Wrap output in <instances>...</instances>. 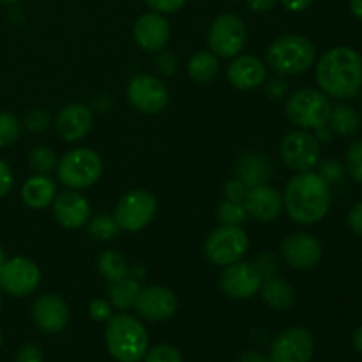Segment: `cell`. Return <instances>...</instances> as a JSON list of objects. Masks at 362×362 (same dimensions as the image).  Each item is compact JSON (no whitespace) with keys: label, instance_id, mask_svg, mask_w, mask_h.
Returning <instances> with one entry per match:
<instances>
[{"label":"cell","instance_id":"55","mask_svg":"<svg viewBox=\"0 0 362 362\" xmlns=\"http://www.w3.org/2000/svg\"><path fill=\"white\" fill-rule=\"evenodd\" d=\"M2 4H7V6H13V4H18L21 2V0H0Z\"/></svg>","mask_w":362,"mask_h":362},{"label":"cell","instance_id":"23","mask_svg":"<svg viewBox=\"0 0 362 362\" xmlns=\"http://www.w3.org/2000/svg\"><path fill=\"white\" fill-rule=\"evenodd\" d=\"M237 179L243 180L247 187H257L267 184L272 175V163L262 152H246L237 161Z\"/></svg>","mask_w":362,"mask_h":362},{"label":"cell","instance_id":"45","mask_svg":"<svg viewBox=\"0 0 362 362\" xmlns=\"http://www.w3.org/2000/svg\"><path fill=\"white\" fill-rule=\"evenodd\" d=\"M16 362H42V352L34 343H27L16 354Z\"/></svg>","mask_w":362,"mask_h":362},{"label":"cell","instance_id":"13","mask_svg":"<svg viewBox=\"0 0 362 362\" xmlns=\"http://www.w3.org/2000/svg\"><path fill=\"white\" fill-rule=\"evenodd\" d=\"M262 283L264 279L251 262L239 260L232 265H226L219 276V286L223 293L235 300H246L257 296Z\"/></svg>","mask_w":362,"mask_h":362},{"label":"cell","instance_id":"36","mask_svg":"<svg viewBox=\"0 0 362 362\" xmlns=\"http://www.w3.org/2000/svg\"><path fill=\"white\" fill-rule=\"evenodd\" d=\"M318 165H320L318 175H320L327 184L341 182L343 177H345V166H343L338 159H325V161L318 163Z\"/></svg>","mask_w":362,"mask_h":362},{"label":"cell","instance_id":"46","mask_svg":"<svg viewBox=\"0 0 362 362\" xmlns=\"http://www.w3.org/2000/svg\"><path fill=\"white\" fill-rule=\"evenodd\" d=\"M346 221H349L350 230H352L356 235L362 237V202H359V204H356L350 209L349 219H346Z\"/></svg>","mask_w":362,"mask_h":362},{"label":"cell","instance_id":"54","mask_svg":"<svg viewBox=\"0 0 362 362\" xmlns=\"http://www.w3.org/2000/svg\"><path fill=\"white\" fill-rule=\"evenodd\" d=\"M6 260H7L6 250H4V246H2V244H0V265H2Z\"/></svg>","mask_w":362,"mask_h":362},{"label":"cell","instance_id":"56","mask_svg":"<svg viewBox=\"0 0 362 362\" xmlns=\"http://www.w3.org/2000/svg\"><path fill=\"white\" fill-rule=\"evenodd\" d=\"M0 308H2V290H0Z\"/></svg>","mask_w":362,"mask_h":362},{"label":"cell","instance_id":"24","mask_svg":"<svg viewBox=\"0 0 362 362\" xmlns=\"http://www.w3.org/2000/svg\"><path fill=\"white\" fill-rule=\"evenodd\" d=\"M57 197V184L52 177L35 173L30 179L25 180L21 187V200L32 211H42L53 204Z\"/></svg>","mask_w":362,"mask_h":362},{"label":"cell","instance_id":"14","mask_svg":"<svg viewBox=\"0 0 362 362\" xmlns=\"http://www.w3.org/2000/svg\"><path fill=\"white\" fill-rule=\"evenodd\" d=\"M315 352L313 336L304 327H290L274 338L272 362H310Z\"/></svg>","mask_w":362,"mask_h":362},{"label":"cell","instance_id":"4","mask_svg":"<svg viewBox=\"0 0 362 362\" xmlns=\"http://www.w3.org/2000/svg\"><path fill=\"white\" fill-rule=\"evenodd\" d=\"M317 48L304 35L286 34L276 37L267 49V66L279 76H297L313 67Z\"/></svg>","mask_w":362,"mask_h":362},{"label":"cell","instance_id":"41","mask_svg":"<svg viewBox=\"0 0 362 362\" xmlns=\"http://www.w3.org/2000/svg\"><path fill=\"white\" fill-rule=\"evenodd\" d=\"M265 94L272 101H281L286 94H288V83L283 78H272V80H265Z\"/></svg>","mask_w":362,"mask_h":362},{"label":"cell","instance_id":"44","mask_svg":"<svg viewBox=\"0 0 362 362\" xmlns=\"http://www.w3.org/2000/svg\"><path fill=\"white\" fill-rule=\"evenodd\" d=\"M14 186V173L4 159H0V198L7 197Z\"/></svg>","mask_w":362,"mask_h":362},{"label":"cell","instance_id":"3","mask_svg":"<svg viewBox=\"0 0 362 362\" xmlns=\"http://www.w3.org/2000/svg\"><path fill=\"white\" fill-rule=\"evenodd\" d=\"M106 349L119 362H140L148 350V332L133 315L119 311L106 322Z\"/></svg>","mask_w":362,"mask_h":362},{"label":"cell","instance_id":"7","mask_svg":"<svg viewBox=\"0 0 362 362\" xmlns=\"http://www.w3.org/2000/svg\"><path fill=\"white\" fill-rule=\"evenodd\" d=\"M250 250V237L243 226L221 225L209 233L204 244L205 258L212 265L226 267L243 260Z\"/></svg>","mask_w":362,"mask_h":362},{"label":"cell","instance_id":"20","mask_svg":"<svg viewBox=\"0 0 362 362\" xmlns=\"http://www.w3.org/2000/svg\"><path fill=\"white\" fill-rule=\"evenodd\" d=\"M32 318L42 332L55 334L66 329L69 322V308L62 297L55 293H42L32 306Z\"/></svg>","mask_w":362,"mask_h":362},{"label":"cell","instance_id":"25","mask_svg":"<svg viewBox=\"0 0 362 362\" xmlns=\"http://www.w3.org/2000/svg\"><path fill=\"white\" fill-rule=\"evenodd\" d=\"M258 293L262 296V300L274 311H288L296 304V290H293V286L285 279L278 278V276L264 279Z\"/></svg>","mask_w":362,"mask_h":362},{"label":"cell","instance_id":"5","mask_svg":"<svg viewBox=\"0 0 362 362\" xmlns=\"http://www.w3.org/2000/svg\"><path fill=\"white\" fill-rule=\"evenodd\" d=\"M332 105L327 95L317 88H299L286 99L285 112L290 122L299 129L315 131L327 124Z\"/></svg>","mask_w":362,"mask_h":362},{"label":"cell","instance_id":"40","mask_svg":"<svg viewBox=\"0 0 362 362\" xmlns=\"http://www.w3.org/2000/svg\"><path fill=\"white\" fill-rule=\"evenodd\" d=\"M247 191H250V187H247L246 184L239 179H232L225 184V197H226V200H230V202L244 204V200H246V197H247Z\"/></svg>","mask_w":362,"mask_h":362},{"label":"cell","instance_id":"28","mask_svg":"<svg viewBox=\"0 0 362 362\" xmlns=\"http://www.w3.org/2000/svg\"><path fill=\"white\" fill-rule=\"evenodd\" d=\"M327 124L332 133L339 134V136H354L359 131L361 117L352 106L338 105L336 108L331 110V117H329Z\"/></svg>","mask_w":362,"mask_h":362},{"label":"cell","instance_id":"38","mask_svg":"<svg viewBox=\"0 0 362 362\" xmlns=\"http://www.w3.org/2000/svg\"><path fill=\"white\" fill-rule=\"evenodd\" d=\"M23 124L30 133H45L49 124H52V119H49L45 110H32V112L27 113Z\"/></svg>","mask_w":362,"mask_h":362},{"label":"cell","instance_id":"51","mask_svg":"<svg viewBox=\"0 0 362 362\" xmlns=\"http://www.w3.org/2000/svg\"><path fill=\"white\" fill-rule=\"evenodd\" d=\"M110 106H112V99L106 98L105 94L98 95V98L94 99V108L98 110V112H106V110H108Z\"/></svg>","mask_w":362,"mask_h":362},{"label":"cell","instance_id":"17","mask_svg":"<svg viewBox=\"0 0 362 362\" xmlns=\"http://www.w3.org/2000/svg\"><path fill=\"white\" fill-rule=\"evenodd\" d=\"M170 35H172V28H170V21L166 20L165 14L156 13V11H148V13L141 14V16L134 21V42H136L144 52H163L165 46L168 45Z\"/></svg>","mask_w":362,"mask_h":362},{"label":"cell","instance_id":"39","mask_svg":"<svg viewBox=\"0 0 362 362\" xmlns=\"http://www.w3.org/2000/svg\"><path fill=\"white\" fill-rule=\"evenodd\" d=\"M88 315L95 322H108L113 315V306L105 299H94L88 304Z\"/></svg>","mask_w":362,"mask_h":362},{"label":"cell","instance_id":"48","mask_svg":"<svg viewBox=\"0 0 362 362\" xmlns=\"http://www.w3.org/2000/svg\"><path fill=\"white\" fill-rule=\"evenodd\" d=\"M315 0H281L283 7L292 11V13H303V11H306L308 7H311V4Z\"/></svg>","mask_w":362,"mask_h":362},{"label":"cell","instance_id":"10","mask_svg":"<svg viewBox=\"0 0 362 362\" xmlns=\"http://www.w3.org/2000/svg\"><path fill=\"white\" fill-rule=\"evenodd\" d=\"M281 159L293 172H310L320 163V141L311 131H290L279 145Z\"/></svg>","mask_w":362,"mask_h":362},{"label":"cell","instance_id":"52","mask_svg":"<svg viewBox=\"0 0 362 362\" xmlns=\"http://www.w3.org/2000/svg\"><path fill=\"white\" fill-rule=\"evenodd\" d=\"M350 13L354 14V18L362 21V0H350Z\"/></svg>","mask_w":362,"mask_h":362},{"label":"cell","instance_id":"43","mask_svg":"<svg viewBox=\"0 0 362 362\" xmlns=\"http://www.w3.org/2000/svg\"><path fill=\"white\" fill-rule=\"evenodd\" d=\"M158 59H156V66H158V71L165 76H173L179 69V62H177L175 55L168 52H158Z\"/></svg>","mask_w":362,"mask_h":362},{"label":"cell","instance_id":"2","mask_svg":"<svg viewBox=\"0 0 362 362\" xmlns=\"http://www.w3.org/2000/svg\"><path fill=\"white\" fill-rule=\"evenodd\" d=\"M317 83L327 98L352 99L362 88V57L349 46H336L317 62Z\"/></svg>","mask_w":362,"mask_h":362},{"label":"cell","instance_id":"30","mask_svg":"<svg viewBox=\"0 0 362 362\" xmlns=\"http://www.w3.org/2000/svg\"><path fill=\"white\" fill-rule=\"evenodd\" d=\"M88 235L95 240H103V243H108V240L115 239L120 232V226L117 225L115 218L110 214H95L94 218L88 219L87 223Z\"/></svg>","mask_w":362,"mask_h":362},{"label":"cell","instance_id":"47","mask_svg":"<svg viewBox=\"0 0 362 362\" xmlns=\"http://www.w3.org/2000/svg\"><path fill=\"white\" fill-rule=\"evenodd\" d=\"M247 9L253 11V13H269V11L274 9L278 6V0H246Z\"/></svg>","mask_w":362,"mask_h":362},{"label":"cell","instance_id":"19","mask_svg":"<svg viewBox=\"0 0 362 362\" xmlns=\"http://www.w3.org/2000/svg\"><path fill=\"white\" fill-rule=\"evenodd\" d=\"M244 209L247 212V218L260 223H272L285 211L283 194L269 184L251 187L244 200Z\"/></svg>","mask_w":362,"mask_h":362},{"label":"cell","instance_id":"50","mask_svg":"<svg viewBox=\"0 0 362 362\" xmlns=\"http://www.w3.org/2000/svg\"><path fill=\"white\" fill-rule=\"evenodd\" d=\"M237 362H272L271 357H265L260 352H246L239 357Z\"/></svg>","mask_w":362,"mask_h":362},{"label":"cell","instance_id":"12","mask_svg":"<svg viewBox=\"0 0 362 362\" xmlns=\"http://www.w3.org/2000/svg\"><path fill=\"white\" fill-rule=\"evenodd\" d=\"M127 99L138 112L145 115H158L168 106L170 94L159 78L152 74H136L127 85Z\"/></svg>","mask_w":362,"mask_h":362},{"label":"cell","instance_id":"49","mask_svg":"<svg viewBox=\"0 0 362 362\" xmlns=\"http://www.w3.org/2000/svg\"><path fill=\"white\" fill-rule=\"evenodd\" d=\"M332 129L331 127H329V124H324V126H320V127H317V129H315V138H317L318 141H320V144H329V141H331V138H332Z\"/></svg>","mask_w":362,"mask_h":362},{"label":"cell","instance_id":"42","mask_svg":"<svg viewBox=\"0 0 362 362\" xmlns=\"http://www.w3.org/2000/svg\"><path fill=\"white\" fill-rule=\"evenodd\" d=\"M151 11H156V13L161 14H173L177 11H180L186 4V0H145Z\"/></svg>","mask_w":362,"mask_h":362},{"label":"cell","instance_id":"22","mask_svg":"<svg viewBox=\"0 0 362 362\" xmlns=\"http://www.w3.org/2000/svg\"><path fill=\"white\" fill-rule=\"evenodd\" d=\"M226 78L239 90H253L267 80V67L255 55H237L226 69Z\"/></svg>","mask_w":362,"mask_h":362},{"label":"cell","instance_id":"27","mask_svg":"<svg viewBox=\"0 0 362 362\" xmlns=\"http://www.w3.org/2000/svg\"><path fill=\"white\" fill-rule=\"evenodd\" d=\"M219 73V57L209 52H198L187 62V74L197 83H209Z\"/></svg>","mask_w":362,"mask_h":362},{"label":"cell","instance_id":"35","mask_svg":"<svg viewBox=\"0 0 362 362\" xmlns=\"http://www.w3.org/2000/svg\"><path fill=\"white\" fill-rule=\"evenodd\" d=\"M145 362H182L179 350L170 343H159L145 354Z\"/></svg>","mask_w":362,"mask_h":362},{"label":"cell","instance_id":"9","mask_svg":"<svg viewBox=\"0 0 362 362\" xmlns=\"http://www.w3.org/2000/svg\"><path fill=\"white\" fill-rule=\"evenodd\" d=\"M158 212V200L147 189H133L117 204L113 218L124 232H140L148 226Z\"/></svg>","mask_w":362,"mask_h":362},{"label":"cell","instance_id":"57","mask_svg":"<svg viewBox=\"0 0 362 362\" xmlns=\"http://www.w3.org/2000/svg\"><path fill=\"white\" fill-rule=\"evenodd\" d=\"M0 346H2V332H0Z\"/></svg>","mask_w":362,"mask_h":362},{"label":"cell","instance_id":"21","mask_svg":"<svg viewBox=\"0 0 362 362\" xmlns=\"http://www.w3.org/2000/svg\"><path fill=\"white\" fill-rule=\"evenodd\" d=\"M94 122V112L87 105L71 103L59 112L55 119V129L66 141H80L90 133Z\"/></svg>","mask_w":362,"mask_h":362},{"label":"cell","instance_id":"6","mask_svg":"<svg viewBox=\"0 0 362 362\" xmlns=\"http://www.w3.org/2000/svg\"><path fill=\"white\" fill-rule=\"evenodd\" d=\"M57 179L67 189H87L99 180L103 173V161L98 152L90 148H73L57 163Z\"/></svg>","mask_w":362,"mask_h":362},{"label":"cell","instance_id":"29","mask_svg":"<svg viewBox=\"0 0 362 362\" xmlns=\"http://www.w3.org/2000/svg\"><path fill=\"white\" fill-rule=\"evenodd\" d=\"M98 269L103 274V278H105L108 283H115L129 274V265H127V260L124 258V255H120L119 251L115 250L103 251L101 257H99L98 260Z\"/></svg>","mask_w":362,"mask_h":362},{"label":"cell","instance_id":"11","mask_svg":"<svg viewBox=\"0 0 362 362\" xmlns=\"http://www.w3.org/2000/svg\"><path fill=\"white\" fill-rule=\"evenodd\" d=\"M41 285V271L35 262L25 257L7 258L0 265V290L11 297H27Z\"/></svg>","mask_w":362,"mask_h":362},{"label":"cell","instance_id":"16","mask_svg":"<svg viewBox=\"0 0 362 362\" xmlns=\"http://www.w3.org/2000/svg\"><path fill=\"white\" fill-rule=\"evenodd\" d=\"M177 308H179V300L175 293L161 285L141 288L134 303L136 313L148 322L170 320L175 315Z\"/></svg>","mask_w":362,"mask_h":362},{"label":"cell","instance_id":"53","mask_svg":"<svg viewBox=\"0 0 362 362\" xmlns=\"http://www.w3.org/2000/svg\"><path fill=\"white\" fill-rule=\"evenodd\" d=\"M352 341H354V346H356L357 352L362 354V325L359 329H356V332H354V336H352Z\"/></svg>","mask_w":362,"mask_h":362},{"label":"cell","instance_id":"37","mask_svg":"<svg viewBox=\"0 0 362 362\" xmlns=\"http://www.w3.org/2000/svg\"><path fill=\"white\" fill-rule=\"evenodd\" d=\"M251 264L255 265V269H257L258 274L262 276V279H269L278 276V258L272 253H260Z\"/></svg>","mask_w":362,"mask_h":362},{"label":"cell","instance_id":"32","mask_svg":"<svg viewBox=\"0 0 362 362\" xmlns=\"http://www.w3.org/2000/svg\"><path fill=\"white\" fill-rule=\"evenodd\" d=\"M247 219V212L244 209V204L225 200L218 205V221L221 225L243 226V223Z\"/></svg>","mask_w":362,"mask_h":362},{"label":"cell","instance_id":"8","mask_svg":"<svg viewBox=\"0 0 362 362\" xmlns=\"http://www.w3.org/2000/svg\"><path fill=\"white\" fill-rule=\"evenodd\" d=\"M247 41V27L237 14L226 13L212 21L207 34L209 49L219 59H233L244 49Z\"/></svg>","mask_w":362,"mask_h":362},{"label":"cell","instance_id":"33","mask_svg":"<svg viewBox=\"0 0 362 362\" xmlns=\"http://www.w3.org/2000/svg\"><path fill=\"white\" fill-rule=\"evenodd\" d=\"M21 134V122L9 112H0V147L16 144Z\"/></svg>","mask_w":362,"mask_h":362},{"label":"cell","instance_id":"15","mask_svg":"<svg viewBox=\"0 0 362 362\" xmlns=\"http://www.w3.org/2000/svg\"><path fill=\"white\" fill-rule=\"evenodd\" d=\"M279 253L288 267L296 269V271H308L322 260L324 251H322V244L317 237L304 232H296L285 237Z\"/></svg>","mask_w":362,"mask_h":362},{"label":"cell","instance_id":"26","mask_svg":"<svg viewBox=\"0 0 362 362\" xmlns=\"http://www.w3.org/2000/svg\"><path fill=\"white\" fill-rule=\"evenodd\" d=\"M140 281L127 274L126 278L119 279V281L110 283V304H112L113 308H117L119 311L131 310V308H134V303H136V297L138 293H140Z\"/></svg>","mask_w":362,"mask_h":362},{"label":"cell","instance_id":"58","mask_svg":"<svg viewBox=\"0 0 362 362\" xmlns=\"http://www.w3.org/2000/svg\"><path fill=\"white\" fill-rule=\"evenodd\" d=\"M228 2H237V0H228Z\"/></svg>","mask_w":362,"mask_h":362},{"label":"cell","instance_id":"31","mask_svg":"<svg viewBox=\"0 0 362 362\" xmlns=\"http://www.w3.org/2000/svg\"><path fill=\"white\" fill-rule=\"evenodd\" d=\"M57 163L59 161H57L53 148L46 147V145L34 147L28 154V165L35 173H41V175H48L49 172H53L57 168Z\"/></svg>","mask_w":362,"mask_h":362},{"label":"cell","instance_id":"1","mask_svg":"<svg viewBox=\"0 0 362 362\" xmlns=\"http://www.w3.org/2000/svg\"><path fill=\"white\" fill-rule=\"evenodd\" d=\"M332 205L331 184L318 172H300L288 180L283 193V207L299 225H315L329 214Z\"/></svg>","mask_w":362,"mask_h":362},{"label":"cell","instance_id":"18","mask_svg":"<svg viewBox=\"0 0 362 362\" xmlns=\"http://www.w3.org/2000/svg\"><path fill=\"white\" fill-rule=\"evenodd\" d=\"M52 205L59 225L67 230H78L81 226H87L88 219L92 218L90 204L76 189H66L64 193L57 194Z\"/></svg>","mask_w":362,"mask_h":362},{"label":"cell","instance_id":"34","mask_svg":"<svg viewBox=\"0 0 362 362\" xmlns=\"http://www.w3.org/2000/svg\"><path fill=\"white\" fill-rule=\"evenodd\" d=\"M346 170L357 184H362V138L350 144L346 151Z\"/></svg>","mask_w":362,"mask_h":362}]
</instances>
